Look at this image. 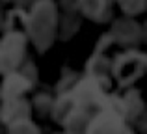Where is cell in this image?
I'll list each match as a JSON object with an SVG mask.
<instances>
[{
    "mask_svg": "<svg viewBox=\"0 0 147 134\" xmlns=\"http://www.w3.org/2000/svg\"><path fill=\"white\" fill-rule=\"evenodd\" d=\"M19 15L22 17L28 34L32 36V39L36 41V45L45 51L54 39V28H56V7H54L52 0H41L34 6L32 13L24 15L19 11Z\"/></svg>",
    "mask_w": 147,
    "mask_h": 134,
    "instance_id": "6da1fadb",
    "label": "cell"
},
{
    "mask_svg": "<svg viewBox=\"0 0 147 134\" xmlns=\"http://www.w3.org/2000/svg\"><path fill=\"white\" fill-rule=\"evenodd\" d=\"M26 36L21 32H9L4 36L0 43V73L13 71L21 63L24 54Z\"/></svg>",
    "mask_w": 147,
    "mask_h": 134,
    "instance_id": "7a4b0ae2",
    "label": "cell"
},
{
    "mask_svg": "<svg viewBox=\"0 0 147 134\" xmlns=\"http://www.w3.org/2000/svg\"><path fill=\"white\" fill-rule=\"evenodd\" d=\"M145 63L147 58H144L140 52H127L114 62V75L121 82V86H127L144 73Z\"/></svg>",
    "mask_w": 147,
    "mask_h": 134,
    "instance_id": "3957f363",
    "label": "cell"
},
{
    "mask_svg": "<svg viewBox=\"0 0 147 134\" xmlns=\"http://www.w3.org/2000/svg\"><path fill=\"white\" fill-rule=\"evenodd\" d=\"M30 86H32V80H30L24 73H11V75L6 78V82H4L0 95H2L4 101H7V99H15L17 95H21L24 90H30Z\"/></svg>",
    "mask_w": 147,
    "mask_h": 134,
    "instance_id": "277c9868",
    "label": "cell"
},
{
    "mask_svg": "<svg viewBox=\"0 0 147 134\" xmlns=\"http://www.w3.org/2000/svg\"><path fill=\"white\" fill-rule=\"evenodd\" d=\"M82 11L93 21H106L110 17V0H78Z\"/></svg>",
    "mask_w": 147,
    "mask_h": 134,
    "instance_id": "5b68a950",
    "label": "cell"
},
{
    "mask_svg": "<svg viewBox=\"0 0 147 134\" xmlns=\"http://www.w3.org/2000/svg\"><path fill=\"white\" fill-rule=\"evenodd\" d=\"M28 114H30V106L24 101L15 97V99H7L6 101V106L2 108V119L13 123L17 119H26Z\"/></svg>",
    "mask_w": 147,
    "mask_h": 134,
    "instance_id": "8992f818",
    "label": "cell"
},
{
    "mask_svg": "<svg viewBox=\"0 0 147 134\" xmlns=\"http://www.w3.org/2000/svg\"><path fill=\"white\" fill-rule=\"evenodd\" d=\"M114 36L121 43H130V41H138L140 37V28L130 21H119L114 26Z\"/></svg>",
    "mask_w": 147,
    "mask_h": 134,
    "instance_id": "52a82bcc",
    "label": "cell"
},
{
    "mask_svg": "<svg viewBox=\"0 0 147 134\" xmlns=\"http://www.w3.org/2000/svg\"><path fill=\"white\" fill-rule=\"evenodd\" d=\"M147 0H119L121 7L127 11V13H138V11L144 9Z\"/></svg>",
    "mask_w": 147,
    "mask_h": 134,
    "instance_id": "ba28073f",
    "label": "cell"
},
{
    "mask_svg": "<svg viewBox=\"0 0 147 134\" xmlns=\"http://www.w3.org/2000/svg\"><path fill=\"white\" fill-rule=\"evenodd\" d=\"M17 2H28V0H17Z\"/></svg>",
    "mask_w": 147,
    "mask_h": 134,
    "instance_id": "9c48e42d",
    "label": "cell"
},
{
    "mask_svg": "<svg viewBox=\"0 0 147 134\" xmlns=\"http://www.w3.org/2000/svg\"><path fill=\"white\" fill-rule=\"evenodd\" d=\"M0 2H6V0H0Z\"/></svg>",
    "mask_w": 147,
    "mask_h": 134,
    "instance_id": "30bf717a",
    "label": "cell"
}]
</instances>
